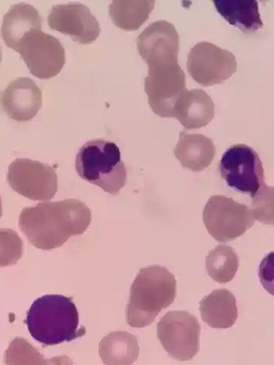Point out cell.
<instances>
[{
  "label": "cell",
  "instance_id": "277c9868",
  "mask_svg": "<svg viewBox=\"0 0 274 365\" xmlns=\"http://www.w3.org/2000/svg\"><path fill=\"white\" fill-rule=\"evenodd\" d=\"M76 171L83 180L116 196L125 186V164L117 145L103 139L90 140L79 150Z\"/></svg>",
  "mask_w": 274,
  "mask_h": 365
},
{
  "label": "cell",
  "instance_id": "4fadbf2b",
  "mask_svg": "<svg viewBox=\"0 0 274 365\" xmlns=\"http://www.w3.org/2000/svg\"><path fill=\"white\" fill-rule=\"evenodd\" d=\"M51 29L70 36L80 44H90L100 34V24L86 6L79 3L57 5L52 8L48 16Z\"/></svg>",
  "mask_w": 274,
  "mask_h": 365
},
{
  "label": "cell",
  "instance_id": "8fae6325",
  "mask_svg": "<svg viewBox=\"0 0 274 365\" xmlns=\"http://www.w3.org/2000/svg\"><path fill=\"white\" fill-rule=\"evenodd\" d=\"M186 90V75L178 63L149 67L145 91L154 114L172 118L176 101Z\"/></svg>",
  "mask_w": 274,
  "mask_h": 365
},
{
  "label": "cell",
  "instance_id": "cb8c5ba5",
  "mask_svg": "<svg viewBox=\"0 0 274 365\" xmlns=\"http://www.w3.org/2000/svg\"><path fill=\"white\" fill-rule=\"evenodd\" d=\"M23 251V242L15 230L0 229V267L16 264Z\"/></svg>",
  "mask_w": 274,
  "mask_h": 365
},
{
  "label": "cell",
  "instance_id": "ac0fdd59",
  "mask_svg": "<svg viewBox=\"0 0 274 365\" xmlns=\"http://www.w3.org/2000/svg\"><path fill=\"white\" fill-rule=\"evenodd\" d=\"M199 304L201 319L211 327L226 329L236 322V299L231 291L225 289L214 290Z\"/></svg>",
  "mask_w": 274,
  "mask_h": 365
},
{
  "label": "cell",
  "instance_id": "7c38bea8",
  "mask_svg": "<svg viewBox=\"0 0 274 365\" xmlns=\"http://www.w3.org/2000/svg\"><path fill=\"white\" fill-rule=\"evenodd\" d=\"M137 48L148 67L178 63L180 38L172 24L157 21L139 35Z\"/></svg>",
  "mask_w": 274,
  "mask_h": 365
},
{
  "label": "cell",
  "instance_id": "9c48e42d",
  "mask_svg": "<svg viewBox=\"0 0 274 365\" xmlns=\"http://www.w3.org/2000/svg\"><path fill=\"white\" fill-rule=\"evenodd\" d=\"M7 182L14 191L33 201L51 200L58 190L54 168L28 159H17L9 166Z\"/></svg>",
  "mask_w": 274,
  "mask_h": 365
},
{
  "label": "cell",
  "instance_id": "44dd1931",
  "mask_svg": "<svg viewBox=\"0 0 274 365\" xmlns=\"http://www.w3.org/2000/svg\"><path fill=\"white\" fill-rule=\"evenodd\" d=\"M154 3L152 0H115L110 6V17L118 29L137 31L149 18Z\"/></svg>",
  "mask_w": 274,
  "mask_h": 365
},
{
  "label": "cell",
  "instance_id": "4316f807",
  "mask_svg": "<svg viewBox=\"0 0 274 365\" xmlns=\"http://www.w3.org/2000/svg\"><path fill=\"white\" fill-rule=\"evenodd\" d=\"M2 215H3L2 200H1V197H0V218H1Z\"/></svg>",
  "mask_w": 274,
  "mask_h": 365
},
{
  "label": "cell",
  "instance_id": "7a4b0ae2",
  "mask_svg": "<svg viewBox=\"0 0 274 365\" xmlns=\"http://www.w3.org/2000/svg\"><path fill=\"white\" fill-rule=\"evenodd\" d=\"M176 294L174 275L164 267L154 265L139 271L130 288L126 312L127 324L145 327L169 307Z\"/></svg>",
  "mask_w": 274,
  "mask_h": 365
},
{
  "label": "cell",
  "instance_id": "e0dca14e",
  "mask_svg": "<svg viewBox=\"0 0 274 365\" xmlns=\"http://www.w3.org/2000/svg\"><path fill=\"white\" fill-rule=\"evenodd\" d=\"M41 28L42 18L39 11L30 4L21 3L11 6L5 15L1 36L8 47L17 51L23 36Z\"/></svg>",
  "mask_w": 274,
  "mask_h": 365
},
{
  "label": "cell",
  "instance_id": "9a60e30c",
  "mask_svg": "<svg viewBox=\"0 0 274 365\" xmlns=\"http://www.w3.org/2000/svg\"><path fill=\"white\" fill-rule=\"evenodd\" d=\"M172 118L180 121L187 130L207 126L214 118V104L211 96L202 90L187 89L176 101Z\"/></svg>",
  "mask_w": 274,
  "mask_h": 365
},
{
  "label": "cell",
  "instance_id": "3957f363",
  "mask_svg": "<svg viewBox=\"0 0 274 365\" xmlns=\"http://www.w3.org/2000/svg\"><path fill=\"white\" fill-rule=\"evenodd\" d=\"M26 324L33 339L45 346H55L85 335L78 329L79 314L73 299L62 295H46L34 301Z\"/></svg>",
  "mask_w": 274,
  "mask_h": 365
},
{
  "label": "cell",
  "instance_id": "30bf717a",
  "mask_svg": "<svg viewBox=\"0 0 274 365\" xmlns=\"http://www.w3.org/2000/svg\"><path fill=\"white\" fill-rule=\"evenodd\" d=\"M237 69L235 56L209 42L198 43L188 56L189 74L204 87L222 83Z\"/></svg>",
  "mask_w": 274,
  "mask_h": 365
},
{
  "label": "cell",
  "instance_id": "83f0119b",
  "mask_svg": "<svg viewBox=\"0 0 274 365\" xmlns=\"http://www.w3.org/2000/svg\"><path fill=\"white\" fill-rule=\"evenodd\" d=\"M3 58L2 48L0 47V66H1Z\"/></svg>",
  "mask_w": 274,
  "mask_h": 365
},
{
  "label": "cell",
  "instance_id": "5bb4252c",
  "mask_svg": "<svg viewBox=\"0 0 274 365\" xmlns=\"http://www.w3.org/2000/svg\"><path fill=\"white\" fill-rule=\"evenodd\" d=\"M6 113L19 123L32 120L43 104V93L31 78H19L11 81L2 96Z\"/></svg>",
  "mask_w": 274,
  "mask_h": 365
},
{
  "label": "cell",
  "instance_id": "484cf974",
  "mask_svg": "<svg viewBox=\"0 0 274 365\" xmlns=\"http://www.w3.org/2000/svg\"><path fill=\"white\" fill-rule=\"evenodd\" d=\"M49 365H73V361L67 356H56L49 359Z\"/></svg>",
  "mask_w": 274,
  "mask_h": 365
},
{
  "label": "cell",
  "instance_id": "5b68a950",
  "mask_svg": "<svg viewBox=\"0 0 274 365\" xmlns=\"http://www.w3.org/2000/svg\"><path fill=\"white\" fill-rule=\"evenodd\" d=\"M202 217L209 235L220 242L243 236L255 222L248 206L221 195L209 198Z\"/></svg>",
  "mask_w": 274,
  "mask_h": 365
},
{
  "label": "cell",
  "instance_id": "ffe728a7",
  "mask_svg": "<svg viewBox=\"0 0 274 365\" xmlns=\"http://www.w3.org/2000/svg\"><path fill=\"white\" fill-rule=\"evenodd\" d=\"M99 354L105 365H131L139 355L137 339L125 331L112 332L101 340Z\"/></svg>",
  "mask_w": 274,
  "mask_h": 365
},
{
  "label": "cell",
  "instance_id": "52a82bcc",
  "mask_svg": "<svg viewBox=\"0 0 274 365\" xmlns=\"http://www.w3.org/2000/svg\"><path fill=\"white\" fill-rule=\"evenodd\" d=\"M200 325L196 316L186 311L167 313L157 324L163 348L177 361L193 359L199 351Z\"/></svg>",
  "mask_w": 274,
  "mask_h": 365
},
{
  "label": "cell",
  "instance_id": "ba28073f",
  "mask_svg": "<svg viewBox=\"0 0 274 365\" xmlns=\"http://www.w3.org/2000/svg\"><path fill=\"white\" fill-rule=\"evenodd\" d=\"M16 52L31 74L41 80L56 77L65 64V51L61 42L41 30H33L23 36Z\"/></svg>",
  "mask_w": 274,
  "mask_h": 365
},
{
  "label": "cell",
  "instance_id": "8992f818",
  "mask_svg": "<svg viewBox=\"0 0 274 365\" xmlns=\"http://www.w3.org/2000/svg\"><path fill=\"white\" fill-rule=\"evenodd\" d=\"M221 178L228 185L251 197L265 185V171L255 150L245 144L232 145L222 156L219 164Z\"/></svg>",
  "mask_w": 274,
  "mask_h": 365
},
{
  "label": "cell",
  "instance_id": "6da1fadb",
  "mask_svg": "<svg viewBox=\"0 0 274 365\" xmlns=\"http://www.w3.org/2000/svg\"><path fill=\"white\" fill-rule=\"evenodd\" d=\"M91 222V212L82 202L68 199L25 208L19 227L31 245L43 250L62 247L70 237L83 235Z\"/></svg>",
  "mask_w": 274,
  "mask_h": 365
},
{
  "label": "cell",
  "instance_id": "d6986e66",
  "mask_svg": "<svg viewBox=\"0 0 274 365\" xmlns=\"http://www.w3.org/2000/svg\"><path fill=\"white\" fill-rule=\"evenodd\" d=\"M220 15L231 26L245 34H251L262 29L257 0H213Z\"/></svg>",
  "mask_w": 274,
  "mask_h": 365
},
{
  "label": "cell",
  "instance_id": "2e32d148",
  "mask_svg": "<svg viewBox=\"0 0 274 365\" xmlns=\"http://www.w3.org/2000/svg\"><path fill=\"white\" fill-rule=\"evenodd\" d=\"M174 153L183 168L200 173L211 164L216 148L213 140L204 135L183 131Z\"/></svg>",
  "mask_w": 274,
  "mask_h": 365
},
{
  "label": "cell",
  "instance_id": "603a6c76",
  "mask_svg": "<svg viewBox=\"0 0 274 365\" xmlns=\"http://www.w3.org/2000/svg\"><path fill=\"white\" fill-rule=\"evenodd\" d=\"M6 365H49L46 359L27 339L16 337L5 351Z\"/></svg>",
  "mask_w": 274,
  "mask_h": 365
},
{
  "label": "cell",
  "instance_id": "7402d4cb",
  "mask_svg": "<svg viewBox=\"0 0 274 365\" xmlns=\"http://www.w3.org/2000/svg\"><path fill=\"white\" fill-rule=\"evenodd\" d=\"M206 270L214 282L226 284L232 281L239 267V257L234 250L220 245L211 250L206 257Z\"/></svg>",
  "mask_w": 274,
  "mask_h": 365
},
{
  "label": "cell",
  "instance_id": "d4e9b609",
  "mask_svg": "<svg viewBox=\"0 0 274 365\" xmlns=\"http://www.w3.org/2000/svg\"><path fill=\"white\" fill-rule=\"evenodd\" d=\"M252 199L255 220L273 225V187L265 185Z\"/></svg>",
  "mask_w": 274,
  "mask_h": 365
}]
</instances>
